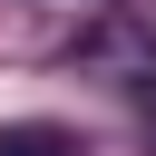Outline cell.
I'll use <instances>...</instances> for the list:
<instances>
[{
    "mask_svg": "<svg viewBox=\"0 0 156 156\" xmlns=\"http://www.w3.org/2000/svg\"><path fill=\"white\" fill-rule=\"evenodd\" d=\"M0 156H78L58 127H0Z\"/></svg>",
    "mask_w": 156,
    "mask_h": 156,
    "instance_id": "cell-1",
    "label": "cell"
}]
</instances>
